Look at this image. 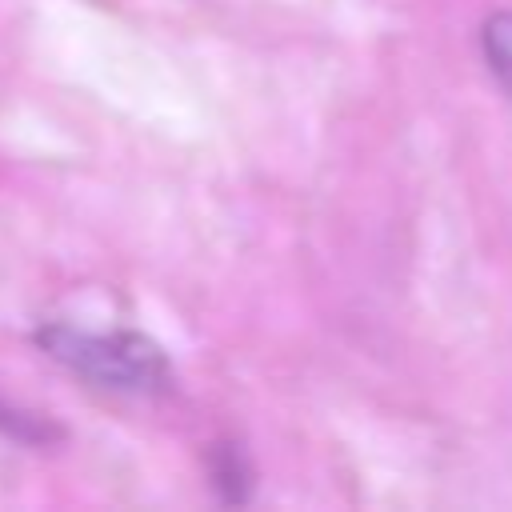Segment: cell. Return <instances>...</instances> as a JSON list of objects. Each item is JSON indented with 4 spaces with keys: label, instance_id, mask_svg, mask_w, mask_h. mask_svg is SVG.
Returning a JSON list of instances; mask_svg holds the SVG:
<instances>
[{
    "label": "cell",
    "instance_id": "cell-1",
    "mask_svg": "<svg viewBox=\"0 0 512 512\" xmlns=\"http://www.w3.org/2000/svg\"><path fill=\"white\" fill-rule=\"evenodd\" d=\"M32 340L48 360L88 380L92 388L120 392V396H160L172 388L168 352L136 328L92 332V328L52 320V324H40Z\"/></svg>",
    "mask_w": 512,
    "mask_h": 512
},
{
    "label": "cell",
    "instance_id": "cell-2",
    "mask_svg": "<svg viewBox=\"0 0 512 512\" xmlns=\"http://www.w3.org/2000/svg\"><path fill=\"white\" fill-rule=\"evenodd\" d=\"M204 472H208V488H212L216 500L228 504V508L248 504L252 492H256V464H252L248 448H244L240 440H232V436L208 444V452H204Z\"/></svg>",
    "mask_w": 512,
    "mask_h": 512
},
{
    "label": "cell",
    "instance_id": "cell-3",
    "mask_svg": "<svg viewBox=\"0 0 512 512\" xmlns=\"http://www.w3.org/2000/svg\"><path fill=\"white\" fill-rule=\"evenodd\" d=\"M480 56L504 96H512V8H496L480 20Z\"/></svg>",
    "mask_w": 512,
    "mask_h": 512
}]
</instances>
